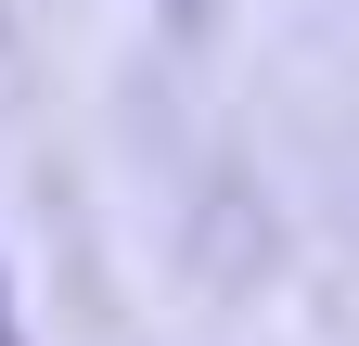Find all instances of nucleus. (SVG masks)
Instances as JSON below:
<instances>
[{"instance_id":"f257e3e1","label":"nucleus","mask_w":359,"mask_h":346,"mask_svg":"<svg viewBox=\"0 0 359 346\" xmlns=\"http://www.w3.org/2000/svg\"><path fill=\"white\" fill-rule=\"evenodd\" d=\"M0 346H26V333H13V295H0Z\"/></svg>"}]
</instances>
